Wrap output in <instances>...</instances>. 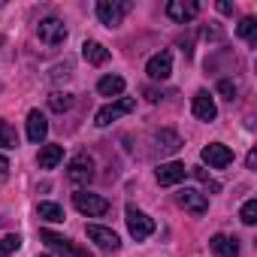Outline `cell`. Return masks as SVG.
Segmentation results:
<instances>
[{
  "label": "cell",
  "mask_w": 257,
  "mask_h": 257,
  "mask_svg": "<svg viewBox=\"0 0 257 257\" xmlns=\"http://www.w3.org/2000/svg\"><path fill=\"white\" fill-rule=\"evenodd\" d=\"M218 91H221L227 100H233V97H236V85H233L230 79H221V82H218Z\"/></svg>",
  "instance_id": "obj_28"
},
{
  "label": "cell",
  "mask_w": 257,
  "mask_h": 257,
  "mask_svg": "<svg viewBox=\"0 0 257 257\" xmlns=\"http://www.w3.org/2000/svg\"><path fill=\"white\" fill-rule=\"evenodd\" d=\"M64 161V146H43L40 149V170H55Z\"/></svg>",
  "instance_id": "obj_18"
},
{
  "label": "cell",
  "mask_w": 257,
  "mask_h": 257,
  "mask_svg": "<svg viewBox=\"0 0 257 257\" xmlns=\"http://www.w3.org/2000/svg\"><path fill=\"white\" fill-rule=\"evenodd\" d=\"M218 13H224V16H227V13H233V7L227 4V0H221V4H218Z\"/></svg>",
  "instance_id": "obj_31"
},
{
  "label": "cell",
  "mask_w": 257,
  "mask_h": 257,
  "mask_svg": "<svg viewBox=\"0 0 257 257\" xmlns=\"http://www.w3.org/2000/svg\"><path fill=\"white\" fill-rule=\"evenodd\" d=\"M146 73H149L152 82H164V79H170V73H173V55H170V52H161V55L149 58Z\"/></svg>",
  "instance_id": "obj_11"
},
{
  "label": "cell",
  "mask_w": 257,
  "mask_h": 257,
  "mask_svg": "<svg viewBox=\"0 0 257 257\" xmlns=\"http://www.w3.org/2000/svg\"><path fill=\"white\" fill-rule=\"evenodd\" d=\"M239 218H242V224H257V200H248L245 206H242V212H239Z\"/></svg>",
  "instance_id": "obj_26"
},
{
  "label": "cell",
  "mask_w": 257,
  "mask_h": 257,
  "mask_svg": "<svg viewBox=\"0 0 257 257\" xmlns=\"http://www.w3.org/2000/svg\"><path fill=\"white\" fill-rule=\"evenodd\" d=\"M97 91H100L103 97H121V94H124V79H121V76H103V79L97 82Z\"/></svg>",
  "instance_id": "obj_19"
},
{
  "label": "cell",
  "mask_w": 257,
  "mask_h": 257,
  "mask_svg": "<svg viewBox=\"0 0 257 257\" xmlns=\"http://www.w3.org/2000/svg\"><path fill=\"white\" fill-rule=\"evenodd\" d=\"M124 215H127V230H131V236H134L137 242H143V239H149V236L155 233V221H152L143 209H137L134 203L124 209Z\"/></svg>",
  "instance_id": "obj_3"
},
{
  "label": "cell",
  "mask_w": 257,
  "mask_h": 257,
  "mask_svg": "<svg viewBox=\"0 0 257 257\" xmlns=\"http://www.w3.org/2000/svg\"><path fill=\"white\" fill-rule=\"evenodd\" d=\"M209 245H212V251H215L218 257H239V239H233V236L218 233V236L209 239Z\"/></svg>",
  "instance_id": "obj_16"
},
{
  "label": "cell",
  "mask_w": 257,
  "mask_h": 257,
  "mask_svg": "<svg viewBox=\"0 0 257 257\" xmlns=\"http://www.w3.org/2000/svg\"><path fill=\"white\" fill-rule=\"evenodd\" d=\"M49 106H52L55 112H67V109L73 106V94H67V91H55V94L49 97Z\"/></svg>",
  "instance_id": "obj_25"
},
{
  "label": "cell",
  "mask_w": 257,
  "mask_h": 257,
  "mask_svg": "<svg viewBox=\"0 0 257 257\" xmlns=\"http://www.w3.org/2000/svg\"><path fill=\"white\" fill-rule=\"evenodd\" d=\"M158 146H161V152H179L182 149V140L173 131H161L158 134Z\"/></svg>",
  "instance_id": "obj_23"
},
{
  "label": "cell",
  "mask_w": 257,
  "mask_h": 257,
  "mask_svg": "<svg viewBox=\"0 0 257 257\" xmlns=\"http://www.w3.org/2000/svg\"><path fill=\"white\" fill-rule=\"evenodd\" d=\"M67 179H70L73 185H88V182L94 179V161H91L85 152H79V155L67 164Z\"/></svg>",
  "instance_id": "obj_6"
},
{
  "label": "cell",
  "mask_w": 257,
  "mask_h": 257,
  "mask_svg": "<svg viewBox=\"0 0 257 257\" xmlns=\"http://www.w3.org/2000/svg\"><path fill=\"white\" fill-rule=\"evenodd\" d=\"M188 173H194V176H197V179H200V182L209 188V191H215V194L221 191V185H218V182H212V179H209V173H206L203 167H194V170H188Z\"/></svg>",
  "instance_id": "obj_27"
},
{
  "label": "cell",
  "mask_w": 257,
  "mask_h": 257,
  "mask_svg": "<svg viewBox=\"0 0 257 257\" xmlns=\"http://www.w3.org/2000/svg\"><path fill=\"white\" fill-rule=\"evenodd\" d=\"M22 248V236L19 233H7L4 239H0V257H10Z\"/></svg>",
  "instance_id": "obj_24"
},
{
  "label": "cell",
  "mask_w": 257,
  "mask_h": 257,
  "mask_svg": "<svg viewBox=\"0 0 257 257\" xmlns=\"http://www.w3.org/2000/svg\"><path fill=\"white\" fill-rule=\"evenodd\" d=\"M7 176H10V161H7L4 155H0V182H4Z\"/></svg>",
  "instance_id": "obj_29"
},
{
  "label": "cell",
  "mask_w": 257,
  "mask_h": 257,
  "mask_svg": "<svg viewBox=\"0 0 257 257\" xmlns=\"http://www.w3.org/2000/svg\"><path fill=\"white\" fill-rule=\"evenodd\" d=\"M40 257H52V254H40Z\"/></svg>",
  "instance_id": "obj_32"
},
{
  "label": "cell",
  "mask_w": 257,
  "mask_h": 257,
  "mask_svg": "<svg viewBox=\"0 0 257 257\" xmlns=\"http://www.w3.org/2000/svg\"><path fill=\"white\" fill-rule=\"evenodd\" d=\"M0 46H4V37H0Z\"/></svg>",
  "instance_id": "obj_33"
},
{
  "label": "cell",
  "mask_w": 257,
  "mask_h": 257,
  "mask_svg": "<svg viewBox=\"0 0 257 257\" xmlns=\"http://www.w3.org/2000/svg\"><path fill=\"white\" fill-rule=\"evenodd\" d=\"M49 137V121L40 109H31L28 112V140L31 143H43Z\"/></svg>",
  "instance_id": "obj_14"
},
{
  "label": "cell",
  "mask_w": 257,
  "mask_h": 257,
  "mask_svg": "<svg viewBox=\"0 0 257 257\" xmlns=\"http://www.w3.org/2000/svg\"><path fill=\"white\" fill-rule=\"evenodd\" d=\"M82 58H85L88 64H94V67H103V64L109 61V49H106L103 43L88 40V43H82Z\"/></svg>",
  "instance_id": "obj_17"
},
{
  "label": "cell",
  "mask_w": 257,
  "mask_h": 257,
  "mask_svg": "<svg viewBox=\"0 0 257 257\" xmlns=\"http://www.w3.org/2000/svg\"><path fill=\"white\" fill-rule=\"evenodd\" d=\"M155 176H158V182H161L164 188H173V185L185 182V176H188V167H185V164H179V161H170V164H161Z\"/></svg>",
  "instance_id": "obj_12"
},
{
  "label": "cell",
  "mask_w": 257,
  "mask_h": 257,
  "mask_svg": "<svg viewBox=\"0 0 257 257\" xmlns=\"http://www.w3.org/2000/svg\"><path fill=\"white\" fill-rule=\"evenodd\" d=\"M245 164H248V170H254L257 167V152H248V161Z\"/></svg>",
  "instance_id": "obj_30"
},
{
  "label": "cell",
  "mask_w": 257,
  "mask_h": 257,
  "mask_svg": "<svg viewBox=\"0 0 257 257\" xmlns=\"http://www.w3.org/2000/svg\"><path fill=\"white\" fill-rule=\"evenodd\" d=\"M19 146V137H16V127L10 121L0 118V149H16Z\"/></svg>",
  "instance_id": "obj_21"
},
{
  "label": "cell",
  "mask_w": 257,
  "mask_h": 257,
  "mask_svg": "<svg viewBox=\"0 0 257 257\" xmlns=\"http://www.w3.org/2000/svg\"><path fill=\"white\" fill-rule=\"evenodd\" d=\"M40 239L46 242L49 251H55V254H61V257H91L88 248L73 245L67 236H61V233H55V230H40Z\"/></svg>",
  "instance_id": "obj_1"
},
{
  "label": "cell",
  "mask_w": 257,
  "mask_h": 257,
  "mask_svg": "<svg viewBox=\"0 0 257 257\" xmlns=\"http://www.w3.org/2000/svg\"><path fill=\"white\" fill-rule=\"evenodd\" d=\"M37 215H40V221H49V224H61L64 221V209L58 203H40Z\"/></svg>",
  "instance_id": "obj_20"
},
{
  "label": "cell",
  "mask_w": 257,
  "mask_h": 257,
  "mask_svg": "<svg viewBox=\"0 0 257 257\" xmlns=\"http://www.w3.org/2000/svg\"><path fill=\"white\" fill-rule=\"evenodd\" d=\"M236 34H239L248 46H254V43H257V22H254L251 16H248V19H242V22H239V28H236Z\"/></svg>",
  "instance_id": "obj_22"
},
{
  "label": "cell",
  "mask_w": 257,
  "mask_h": 257,
  "mask_svg": "<svg viewBox=\"0 0 257 257\" xmlns=\"http://www.w3.org/2000/svg\"><path fill=\"white\" fill-rule=\"evenodd\" d=\"M131 7L134 4H127V0H97V19H100V25H106V28H118L121 25V19H124V13H131Z\"/></svg>",
  "instance_id": "obj_4"
},
{
  "label": "cell",
  "mask_w": 257,
  "mask_h": 257,
  "mask_svg": "<svg viewBox=\"0 0 257 257\" xmlns=\"http://www.w3.org/2000/svg\"><path fill=\"white\" fill-rule=\"evenodd\" d=\"M137 109V100L134 97H118V100H112L109 106H103L97 115H94V124L97 127H109L112 121H118L121 115H131Z\"/></svg>",
  "instance_id": "obj_2"
},
{
  "label": "cell",
  "mask_w": 257,
  "mask_h": 257,
  "mask_svg": "<svg viewBox=\"0 0 257 257\" xmlns=\"http://www.w3.org/2000/svg\"><path fill=\"white\" fill-rule=\"evenodd\" d=\"M200 158H203V164H209V167H215V170H224V167L233 164V152H230L224 143H209V146L200 152Z\"/></svg>",
  "instance_id": "obj_9"
},
{
  "label": "cell",
  "mask_w": 257,
  "mask_h": 257,
  "mask_svg": "<svg viewBox=\"0 0 257 257\" xmlns=\"http://www.w3.org/2000/svg\"><path fill=\"white\" fill-rule=\"evenodd\" d=\"M37 37L46 43V46H64V40H67V28H64V22L61 19H43L40 25H37Z\"/></svg>",
  "instance_id": "obj_7"
},
{
  "label": "cell",
  "mask_w": 257,
  "mask_h": 257,
  "mask_svg": "<svg viewBox=\"0 0 257 257\" xmlns=\"http://www.w3.org/2000/svg\"><path fill=\"white\" fill-rule=\"evenodd\" d=\"M176 203H179L182 209L194 212V215H206V209H209V200H206V194H200V191H191V188L179 191V194H176Z\"/></svg>",
  "instance_id": "obj_13"
},
{
  "label": "cell",
  "mask_w": 257,
  "mask_h": 257,
  "mask_svg": "<svg viewBox=\"0 0 257 257\" xmlns=\"http://www.w3.org/2000/svg\"><path fill=\"white\" fill-rule=\"evenodd\" d=\"M88 239H91L100 251H118V248H121L118 233L109 230V227H100V224H88Z\"/></svg>",
  "instance_id": "obj_10"
},
{
  "label": "cell",
  "mask_w": 257,
  "mask_h": 257,
  "mask_svg": "<svg viewBox=\"0 0 257 257\" xmlns=\"http://www.w3.org/2000/svg\"><path fill=\"white\" fill-rule=\"evenodd\" d=\"M167 16L176 22V25H188L200 16V4L197 0H170L167 4Z\"/></svg>",
  "instance_id": "obj_8"
},
{
  "label": "cell",
  "mask_w": 257,
  "mask_h": 257,
  "mask_svg": "<svg viewBox=\"0 0 257 257\" xmlns=\"http://www.w3.org/2000/svg\"><path fill=\"white\" fill-rule=\"evenodd\" d=\"M73 206L82 215H88V218H103L109 212V200L100 197V194H88V191H76L73 194Z\"/></svg>",
  "instance_id": "obj_5"
},
{
  "label": "cell",
  "mask_w": 257,
  "mask_h": 257,
  "mask_svg": "<svg viewBox=\"0 0 257 257\" xmlns=\"http://www.w3.org/2000/svg\"><path fill=\"white\" fill-rule=\"evenodd\" d=\"M191 109H194V115H197L200 121H215V115H218V106H215V100H212L209 91H197Z\"/></svg>",
  "instance_id": "obj_15"
}]
</instances>
